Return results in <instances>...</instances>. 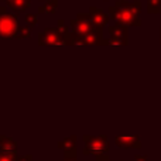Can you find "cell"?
<instances>
[{
  "label": "cell",
  "instance_id": "10",
  "mask_svg": "<svg viewBox=\"0 0 161 161\" xmlns=\"http://www.w3.org/2000/svg\"><path fill=\"white\" fill-rule=\"evenodd\" d=\"M0 161H33V154L20 156L19 153H6L0 148Z\"/></svg>",
  "mask_w": 161,
  "mask_h": 161
},
{
  "label": "cell",
  "instance_id": "12",
  "mask_svg": "<svg viewBox=\"0 0 161 161\" xmlns=\"http://www.w3.org/2000/svg\"><path fill=\"white\" fill-rule=\"evenodd\" d=\"M2 2H4L8 7L16 11H25L30 6L31 0H2Z\"/></svg>",
  "mask_w": 161,
  "mask_h": 161
},
{
  "label": "cell",
  "instance_id": "13",
  "mask_svg": "<svg viewBox=\"0 0 161 161\" xmlns=\"http://www.w3.org/2000/svg\"><path fill=\"white\" fill-rule=\"evenodd\" d=\"M57 30L59 31V34H61V37L67 41L68 45H71V41H72V33H69V28H68V25H65V23L62 21V20H59L58 24H57Z\"/></svg>",
  "mask_w": 161,
  "mask_h": 161
},
{
  "label": "cell",
  "instance_id": "7",
  "mask_svg": "<svg viewBox=\"0 0 161 161\" xmlns=\"http://www.w3.org/2000/svg\"><path fill=\"white\" fill-rule=\"evenodd\" d=\"M76 146H78V137L69 136L58 142L57 147L64 150V158H67V157H76Z\"/></svg>",
  "mask_w": 161,
  "mask_h": 161
},
{
  "label": "cell",
  "instance_id": "1",
  "mask_svg": "<svg viewBox=\"0 0 161 161\" xmlns=\"http://www.w3.org/2000/svg\"><path fill=\"white\" fill-rule=\"evenodd\" d=\"M110 17L116 20L119 24H127V25H140V3L134 2L133 4L127 2H120L117 0L116 4L112 6L110 8Z\"/></svg>",
  "mask_w": 161,
  "mask_h": 161
},
{
  "label": "cell",
  "instance_id": "4",
  "mask_svg": "<svg viewBox=\"0 0 161 161\" xmlns=\"http://www.w3.org/2000/svg\"><path fill=\"white\" fill-rule=\"evenodd\" d=\"M69 27L72 28L74 37H80V38H82L83 36H86L88 33H91V31L93 30L95 25H93V21H92L89 14L79 13L75 20H71Z\"/></svg>",
  "mask_w": 161,
  "mask_h": 161
},
{
  "label": "cell",
  "instance_id": "15",
  "mask_svg": "<svg viewBox=\"0 0 161 161\" xmlns=\"http://www.w3.org/2000/svg\"><path fill=\"white\" fill-rule=\"evenodd\" d=\"M31 31H33V28L28 27V25H25V27H20L19 30V38H31Z\"/></svg>",
  "mask_w": 161,
  "mask_h": 161
},
{
  "label": "cell",
  "instance_id": "8",
  "mask_svg": "<svg viewBox=\"0 0 161 161\" xmlns=\"http://www.w3.org/2000/svg\"><path fill=\"white\" fill-rule=\"evenodd\" d=\"M114 143L119 148H136V150H139L142 147V142H140L139 136H127V134L116 136Z\"/></svg>",
  "mask_w": 161,
  "mask_h": 161
},
{
  "label": "cell",
  "instance_id": "2",
  "mask_svg": "<svg viewBox=\"0 0 161 161\" xmlns=\"http://www.w3.org/2000/svg\"><path fill=\"white\" fill-rule=\"evenodd\" d=\"M85 147H83V154L85 156H97V154H108L109 151V142L108 137L105 134L100 136H91V134H85L82 137Z\"/></svg>",
  "mask_w": 161,
  "mask_h": 161
},
{
  "label": "cell",
  "instance_id": "11",
  "mask_svg": "<svg viewBox=\"0 0 161 161\" xmlns=\"http://www.w3.org/2000/svg\"><path fill=\"white\" fill-rule=\"evenodd\" d=\"M0 148L6 153H17V143L11 137L2 134L0 136Z\"/></svg>",
  "mask_w": 161,
  "mask_h": 161
},
{
  "label": "cell",
  "instance_id": "3",
  "mask_svg": "<svg viewBox=\"0 0 161 161\" xmlns=\"http://www.w3.org/2000/svg\"><path fill=\"white\" fill-rule=\"evenodd\" d=\"M20 25L14 14L6 13L0 17V38H14L19 36Z\"/></svg>",
  "mask_w": 161,
  "mask_h": 161
},
{
  "label": "cell",
  "instance_id": "6",
  "mask_svg": "<svg viewBox=\"0 0 161 161\" xmlns=\"http://www.w3.org/2000/svg\"><path fill=\"white\" fill-rule=\"evenodd\" d=\"M40 45H67V41L61 37L57 28H45L44 33L38 36Z\"/></svg>",
  "mask_w": 161,
  "mask_h": 161
},
{
  "label": "cell",
  "instance_id": "14",
  "mask_svg": "<svg viewBox=\"0 0 161 161\" xmlns=\"http://www.w3.org/2000/svg\"><path fill=\"white\" fill-rule=\"evenodd\" d=\"M57 11V3H45V4H41L38 8V13H47V14H54Z\"/></svg>",
  "mask_w": 161,
  "mask_h": 161
},
{
  "label": "cell",
  "instance_id": "16",
  "mask_svg": "<svg viewBox=\"0 0 161 161\" xmlns=\"http://www.w3.org/2000/svg\"><path fill=\"white\" fill-rule=\"evenodd\" d=\"M25 23H27L28 27L34 28L37 25V23H38V19H37V14H27L25 16Z\"/></svg>",
  "mask_w": 161,
  "mask_h": 161
},
{
  "label": "cell",
  "instance_id": "5",
  "mask_svg": "<svg viewBox=\"0 0 161 161\" xmlns=\"http://www.w3.org/2000/svg\"><path fill=\"white\" fill-rule=\"evenodd\" d=\"M110 33V38L103 40V45H126L127 44V28L125 27V24L112 25L109 28Z\"/></svg>",
  "mask_w": 161,
  "mask_h": 161
},
{
  "label": "cell",
  "instance_id": "17",
  "mask_svg": "<svg viewBox=\"0 0 161 161\" xmlns=\"http://www.w3.org/2000/svg\"><path fill=\"white\" fill-rule=\"evenodd\" d=\"M95 161H112L108 154H97L95 156Z\"/></svg>",
  "mask_w": 161,
  "mask_h": 161
},
{
  "label": "cell",
  "instance_id": "19",
  "mask_svg": "<svg viewBox=\"0 0 161 161\" xmlns=\"http://www.w3.org/2000/svg\"><path fill=\"white\" fill-rule=\"evenodd\" d=\"M62 161H78V158L76 157H67V158H64Z\"/></svg>",
  "mask_w": 161,
  "mask_h": 161
},
{
  "label": "cell",
  "instance_id": "9",
  "mask_svg": "<svg viewBox=\"0 0 161 161\" xmlns=\"http://www.w3.org/2000/svg\"><path fill=\"white\" fill-rule=\"evenodd\" d=\"M89 16H91L92 21H93L95 28H97V30H102V28L109 23V16L108 14L103 13L100 8L95 7V6H92V7L89 8Z\"/></svg>",
  "mask_w": 161,
  "mask_h": 161
},
{
  "label": "cell",
  "instance_id": "20",
  "mask_svg": "<svg viewBox=\"0 0 161 161\" xmlns=\"http://www.w3.org/2000/svg\"><path fill=\"white\" fill-rule=\"evenodd\" d=\"M7 11H6V7H3V6H0V17L3 16V14H6Z\"/></svg>",
  "mask_w": 161,
  "mask_h": 161
},
{
  "label": "cell",
  "instance_id": "18",
  "mask_svg": "<svg viewBox=\"0 0 161 161\" xmlns=\"http://www.w3.org/2000/svg\"><path fill=\"white\" fill-rule=\"evenodd\" d=\"M134 161H147V156H143V154H136V156H134Z\"/></svg>",
  "mask_w": 161,
  "mask_h": 161
}]
</instances>
